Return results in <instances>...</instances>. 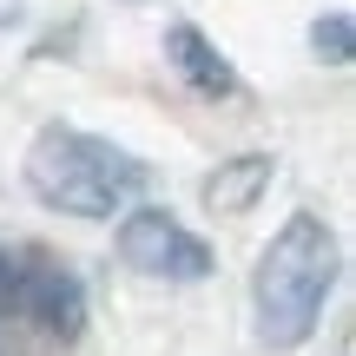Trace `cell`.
I'll list each match as a JSON object with an SVG mask.
<instances>
[{
  "label": "cell",
  "instance_id": "cell-1",
  "mask_svg": "<svg viewBox=\"0 0 356 356\" xmlns=\"http://www.w3.org/2000/svg\"><path fill=\"white\" fill-rule=\"evenodd\" d=\"M337 270H343L337 231L317 211H291L251 270V330L270 356H291L317 337L323 304L337 291Z\"/></svg>",
  "mask_w": 356,
  "mask_h": 356
},
{
  "label": "cell",
  "instance_id": "cell-2",
  "mask_svg": "<svg viewBox=\"0 0 356 356\" xmlns=\"http://www.w3.org/2000/svg\"><path fill=\"white\" fill-rule=\"evenodd\" d=\"M20 172H26V191L60 218H119L152 178L139 152L99 139V132L60 126V119L33 132Z\"/></svg>",
  "mask_w": 356,
  "mask_h": 356
},
{
  "label": "cell",
  "instance_id": "cell-3",
  "mask_svg": "<svg viewBox=\"0 0 356 356\" xmlns=\"http://www.w3.org/2000/svg\"><path fill=\"white\" fill-rule=\"evenodd\" d=\"M113 244H119V264L139 270V277H152V284H198V277H211V244H204L185 218H172L165 204H126Z\"/></svg>",
  "mask_w": 356,
  "mask_h": 356
},
{
  "label": "cell",
  "instance_id": "cell-4",
  "mask_svg": "<svg viewBox=\"0 0 356 356\" xmlns=\"http://www.w3.org/2000/svg\"><path fill=\"white\" fill-rule=\"evenodd\" d=\"M13 304H20L26 337H40V343H79V330H86V284H79L73 264H60V257H47V251L20 257V291H13Z\"/></svg>",
  "mask_w": 356,
  "mask_h": 356
},
{
  "label": "cell",
  "instance_id": "cell-5",
  "mask_svg": "<svg viewBox=\"0 0 356 356\" xmlns=\"http://www.w3.org/2000/svg\"><path fill=\"white\" fill-rule=\"evenodd\" d=\"M165 60L178 66V79H185L198 99H238V92H244L238 66H231L191 20H172V26H165Z\"/></svg>",
  "mask_w": 356,
  "mask_h": 356
},
{
  "label": "cell",
  "instance_id": "cell-6",
  "mask_svg": "<svg viewBox=\"0 0 356 356\" xmlns=\"http://www.w3.org/2000/svg\"><path fill=\"white\" fill-rule=\"evenodd\" d=\"M270 172H277V165H270L264 152L225 159V165H218L211 178H204V204H211L218 218H244V211H251V204L270 191Z\"/></svg>",
  "mask_w": 356,
  "mask_h": 356
},
{
  "label": "cell",
  "instance_id": "cell-7",
  "mask_svg": "<svg viewBox=\"0 0 356 356\" xmlns=\"http://www.w3.org/2000/svg\"><path fill=\"white\" fill-rule=\"evenodd\" d=\"M310 53H317L323 66H350V53H356V26H350V13H343V7L323 13V20L310 26Z\"/></svg>",
  "mask_w": 356,
  "mask_h": 356
}]
</instances>
